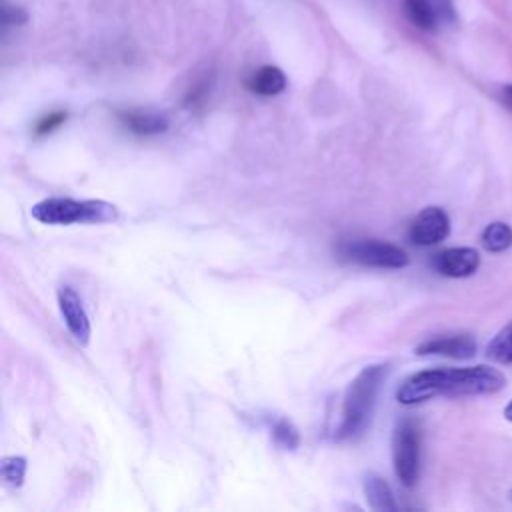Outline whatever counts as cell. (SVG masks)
<instances>
[{
    "label": "cell",
    "instance_id": "obj_1",
    "mask_svg": "<svg viewBox=\"0 0 512 512\" xmlns=\"http://www.w3.org/2000/svg\"><path fill=\"white\" fill-rule=\"evenodd\" d=\"M504 384V374L486 364L464 368H430L408 376L400 384L396 398L400 404L410 406L438 396L460 398L496 394L504 388Z\"/></svg>",
    "mask_w": 512,
    "mask_h": 512
},
{
    "label": "cell",
    "instance_id": "obj_5",
    "mask_svg": "<svg viewBox=\"0 0 512 512\" xmlns=\"http://www.w3.org/2000/svg\"><path fill=\"white\" fill-rule=\"evenodd\" d=\"M340 254L354 264L370 268H404L410 262L400 246L374 238L346 240L340 246Z\"/></svg>",
    "mask_w": 512,
    "mask_h": 512
},
{
    "label": "cell",
    "instance_id": "obj_20",
    "mask_svg": "<svg viewBox=\"0 0 512 512\" xmlns=\"http://www.w3.org/2000/svg\"><path fill=\"white\" fill-rule=\"evenodd\" d=\"M500 100L504 102V106H506L508 110H512V84H504V86L500 88Z\"/></svg>",
    "mask_w": 512,
    "mask_h": 512
},
{
    "label": "cell",
    "instance_id": "obj_17",
    "mask_svg": "<svg viewBox=\"0 0 512 512\" xmlns=\"http://www.w3.org/2000/svg\"><path fill=\"white\" fill-rule=\"evenodd\" d=\"M272 438L278 446L286 448V450H294L300 442L298 438V430L294 428V424L286 418H276L272 422Z\"/></svg>",
    "mask_w": 512,
    "mask_h": 512
},
{
    "label": "cell",
    "instance_id": "obj_16",
    "mask_svg": "<svg viewBox=\"0 0 512 512\" xmlns=\"http://www.w3.org/2000/svg\"><path fill=\"white\" fill-rule=\"evenodd\" d=\"M26 474V458L24 456H4L0 460V476L8 486H22Z\"/></svg>",
    "mask_w": 512,
    "mask_h": 512
},
{
    "label": "cell",
    "instance_id": "obj_3",
    "mask_svg": "<svg viewBox=\"0 0 512 512\" xmlns=\"http://www.w3.org/2000/svg\"><path fill=\"white\" fill-rule=\"evenodd\" d=\"M34 220L42 224H104L118 218V208L106 200L44 198L30 208Z\"/></svg>",
    "mask_w": 512,
    "mask_h": 512
},
{
    "label": "cell",
    "instance_id": "obj_4",
    "mask_svg": "<svg viewBox=\"0 0 512 512\" xmlns=\"http://www.w3.org/2000/svg\"><path fill=\"white\" fill-rule=\"evenodd\" d=\"M392 464L402 486L412 488L420 478V430L410 418L398 422L392 436Z\"/></svg>",
    "mask_w": 512,
    "mask_h": 512
},
{
    "label": "cell",
    "instance_id": "obj_19",
    "mask_svg": "<svg viewBox=\"0 0 512 512\" xmlns=\"http://www.w3.org/2000/svg\"><path fill=\"white\" fill-rule=\"evenodd\" d=\"M2 16H4V24L6 26H10V24H24L28 20L26 12L22 8H14V6H4Z\"/></svg>",
    "mask_w": 512,
    "mask_h": 512
},
{
    "label": "cell",
    "instance_id": "obj_14",
    "mask_svg": "<svg viewBox=\"0 0 512 512\" xmlns=\"http://www.w3.org/2000/svg\"><path fill=\"white\" fill-rule=\"evenodd\" d=\"M486 356L496 364H512V318L488 342Z\"/></svg>",
    "mask_w": 512,
    "mask_h": 512
},
{
    "label": "cell",
    "instance_id": "obj_15",
    "mask_svg": "<svg viewBox=\"0 0 512 512\" xmlns=\"http://www.w3.org/2000/svg\"><path fill=\"white\" fill-rule=\"evenodd\" d=\"M480 242L482 246L488 250V252H504L512 246V226L506 224V222H490L482 234H480Z\"/></svg>",
    "mask_w": 512,
    "mask_h": 512
},
{
    "label": "cell",
    "instance_id": "obj_21",
    "mask_svg": "<svg viewBox=\"0 0 512 512\" xmlns=\"http://www.w3.org/2000/svg\"><path fill=\"white\" fill-rule=\"evenodd\" d=\"M502 414H504V418H506L508 422H512V400L506 404V408H504Z\"/></svg>",
    "mask_w": 512,
    "mask_h": 512
},
{
    "label": "cell",
    "instance_id": "obj_9",
    "mask_svg": "<svg viewBox=\"0 0 512 512\" xmlns=\"http://www.w3.org/2000/svg\"><path fill=\"white\" fill-rule=\"evenodd\" d=\"M56 296H58V308H60V314L66 322V328L70 330V334L74 336V340L78 344L86 346L88 340H90V320H88V314L82 306L80 296L68 284H62L58 288Z\"/></svg>",
    "mask_w": 512,
    "mask_h": 512
},
{
    "label": "cell",
    "instance_id": "obj_6",
    "mask_svg": "<svg viewBox=\"0 0 512 512\" xmlns=\"http://www.w3.org/2000/svg\"><path fill=\"white\" fill-rule=\"evenodd\" d=\"M402 12L418 30L436 34L458 22L454 0H402Z\"/></svg>",
    "mask_w": 512,
    "mask_h": 512
},
{
    "label": "cell",
    "instance_id": "obj_8",
    "mask_svg": "<svg viewBox=\"0 0 512 512\" xmlns=\"http://www.w3.org/2000/svg\"><path fill=\"white\" fill-rule=\"evenodd\" d=\"M430 266L448 278H466L472 276L480 266V254L478 250L470 246H456L440 250L432 256Z\"/></svg>",
    "mask_w": 512,
    "mask_h": 512
},
{
    "label": "cell",
    "instance_id": "obj_13",
    "mask_svg": "<svg viewBox=\"0 0 512 512\" xmlns=\"http://www.w3.org/2000/svg\"><path fill=\"white\" fill-rule=\"evenodd\" d=\"M364 494H366V500L372 510H378V512L398 510V504L394 500V492H392L390 484L378 474L370 472L364 476Z\"/></svg>",
    "mask_w": 512,
    "mask_h": 512
},
{
    "label": "cell",
    "instance_id": "obj_22",
    "mask_svg": "<svg viewBox=\"0 0 512 512\" xmlns=\"http://www.w3.org/2000/svg\"><path fill=\"white\" fill-rule=\"evenodd\" d=\"M510 500H512V490H510Z\"/></svg>",
    "mask_w": 512,
    "mask_h": 512
},
{
    "label": "cell",
    "instance_id": "obj_7",
    "mask_svg": "<svg viewBox=\"0 0 512 512\" xmlns=\"http://www.w3.org/2000/svg\"><path fill=\"white\" fill-rule=\"evenodd\" d=\"M450 234V218L440 206H426L408 228V238L416 246H434Z\"/></svg>",
    "mask_w": 512,
    "mask_h": 512
},
{
    "label": "cell",
    "instance_id": "obj_18",
    "mask_svg": "<svg viewBox=\"0 0 512 512\" xmlns=\"http://www.w3.org/2000/svg\"><path fill=\"white\" fill-rule=\"evenodd\" d=\"M66 118H68L66 110H54V112H48L46 116H42V118L38 120V124H36V128H34L36 136H44V134H48V132L56 130L60 124H64V122H66Z\"/></svg>",
    "mask_w": 512,
    "mask_h": 512
},
{
    "label": "cell",
    "instance_id": "obj_11",
    "mask_svg": "<svg viewBox=\"0 0 512 512\" xmlns=\"http://www.w3.org/2000/svg\"><path fill=\"white\" fill-rule=\"evenodd\" d=\"M118 120L134 134L138 136H154L162 134L168 128V118L160 112H150V110H120Z\"/></svg>",
    "mask_w": 512,
    "mask_h": 512
},
{
    "label": "cell",
    "instance_id": "obj_2",
    "mask_svg": "<svg viewBox=\"0 0 512 512\" xmlns=\"http://www.w3.org/2000/svg\"><path fill=\"white\" fill-rule=\"evenodd\" d=\"M388 366L386 364H374L366 366L348 386L344 394V404H342V420L336 428V438L338 440H348L356 438L366 430L370 424L376 398L382 386V380L386 378Z\"/></svg>",
    "mask_w": 512,
    "mask_h": 512
},
{
    "label": "cell",
    "instance_id": "obj_10",
    "mask_svg": "<svg viewBox=\"0 0 512 512\" xmlns=\"http://www.w3.org/2000/svg\"><path fill=\"white\" fill-rule=\"evenodd\" d=\"M416 354L420 356H444L456 360H468L476 354V340L470 334H452L438 336L416 346Z\"/></svg>",
    "mask_w": 512,
    "mask_h": 512
},
{
    "label": "cell",
    "instance_id": "obj_12",
    "mask_svg": "<svg viewBox=\"0 0 512 512\" xmlns=\"http://www.w3.org/2000/svg\"><path fill=\"white\" fill-rule=\"evenodd\" d=\"M246 88L258 96H276V94L284 92L286 76L278 66L266 64L248 76Z\"/></svg>",
    "mask_w": 512,
    "mask_h": 512
}]
</instances>
